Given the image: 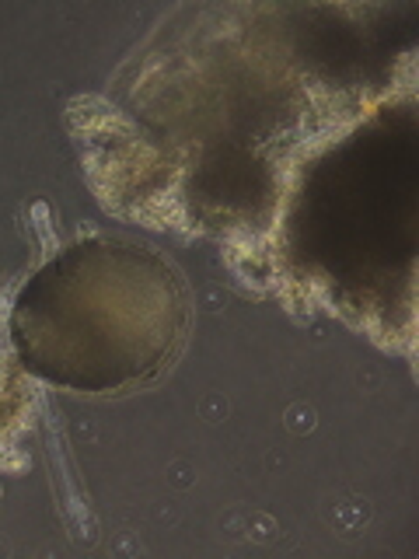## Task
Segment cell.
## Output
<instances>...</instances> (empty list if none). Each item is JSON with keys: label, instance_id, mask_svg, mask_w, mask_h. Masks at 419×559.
Masks as SVG:
<instances>
[{"label": "cell", "instance_id": "obj_1", "mask_svg": "<svg viewBox=\"0 0 419 559\" xmlns=\"http://www.w3.org/2000/svg\"><path fill=\"white\" fill-rule=\"evenodd\" d=\"M286 426L293 430V434H308V430L315 426V409L304 406V402L290 406V413H286Z\"/></svg>", "mask_w": 419, "mask_h": 559}]
</instances>
